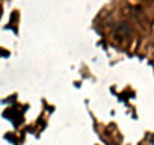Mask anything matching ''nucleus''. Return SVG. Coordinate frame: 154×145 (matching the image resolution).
<instances>
[{
    "label": "nucleus",
    "mask_w": 154,
    "mask_h": 145,
    "mask_svg": "<svg viewBox=\"0 0 154 145\" xmlns=\"http://www.w3.org/2000/svg\"><path fill=\"white\" fill-rule=\"evenodd\" d=\"M128 32H130V29H128V26H127V24H121V26H118V27H116V35L127 36V35H128Z\"/></svg>",
    "instance_id": "1"
},
{
    "label": "nucleus",
    "mask_w": 154,
    "mask_h": 145,
    "mask_svg": "<svg viewBox=\"0 0 154 145\" xmlns=\"http://www.w3.org/2000/svg\"><path fill=\"white\" fill-rule=\"evenodd\" d=\"M149 142H151V145H154V134L149 137Z\"/></svg>",
    "instance_id": "2"
}]
</instances>
